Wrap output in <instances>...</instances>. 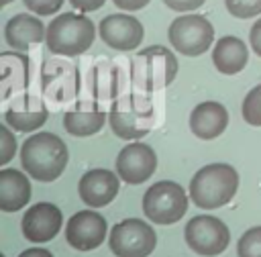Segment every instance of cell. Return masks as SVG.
Returning <instances> with one entry per match:
<instances>
[{
    "instance_id": "cell-1",
    "label": "cell",
    "mask_w": 261,
    "mask_h": 257,
    "mask_svg": "<svg viewBox=\"0 0 261 257\" xmlns=\"http://www.w3.org/2000/svg\"><path fill=\"white\" fill-rule=\"evenodd\" d=\"M69 161L65 143L53 133H37L20 147L22 169L37 182L57 179Z\"/></svg>"
},
{
    "instance_id": "cell-2",
    "label": "cell",
    "mask_w": 261,
    "mask_h": 257,
    "mask_svg": "<svg viewBox=\"0 0 261 257\" xmlns=\"http://www.w3.org/2000/svg\"><path fill=\"white\" fill-rule=\"evenodd\" d=\"M239 188V173L228 163H210L198 169L190 182V198L198 208L212 210L228 204Z\"/></svg>"
},
{
    "instance_id": "cell-3",
    "label": "cell",
    "mask_w": 261,
    "mask_h": 257,
    "mask_svg": "<svg viewBox=\"0 0 261 257\" xmlns=\"http://www.w3.org/2000/svg\"><path fill=\"white\" fill-rule=\"evenodd\" d=\"M96 39V27L94 22L77 12H63L55 16L45 35L47 49L55 55L75 57L86 53Z\"/></svg>"
},
{
    "instance_id": "cell-4",
    "label": "cell",
    "mask_w": 261,
    "mask_h": 257,
    "mask_svg": "<svg viewBox=\"0 0 261 257\" xmlns=\"http://www.w3.org/2000/svg\"><path fill=\"white\" fill-rule=\"evenodd\" d=\"M177 75V59L163 45L141 49L130 61L133 84L143 92H157L167 88Z\"/></svg>"
},
{
    "instance_id": "cell-5",
    "label": "cell",
    "mask_w": 261,
    "mask_h": 257,
    "mask_svg": "<svg viewBox=\"0 0 261 257\" xmlns=\"http://www.w3.org/2000/svg\"><path fill=\"white\" fill-rule=\"evenodd\" d=\"M108 122L114 137L124 141H135L151 133L155 122L153 102L143 94H126L110 106Z\"/></svg>"
},
{
    "instance_id": "cell-6",
    "label": "cell",
    "mask_w": 261,
    "mask_h": 257,
    "mask_svg": "<svg viewBox=\"0 0 261 257\" xmlns=\"http://www.w3.org/2000/svg\"><path fill=\"white\" fill-rule=\"evenodd\" d=\"M188 210V194L175 182L161 179L147 188L143 196V212L151 222L173 224Z\"/></svg>"
},
{
    "instance_id": "cell-7",
    "label": "cell",
    "mask_w": 261,
    "mask_h": 257,
    "mask_svg": "<svg viewBox=\"0 0 261 257\" xmlns=\"http://www.w3.org/2000/svg\"><path fill=\"white\" fill-rule=\"evenodd\" d=\"M167 37L179 55L198 57L210 49L214 41V27L202 14H184L169 24Z\"/></svg>"
},
{
    "instance_id": "cell-8",
    "label": "cell",
    "mask_w": 261,
    "mask_h": 257,
    "mask_svg": "<svg viewBox=\"0 0 261 257\" xmlns=\"http://www.w3.org/2000/svg\"><path fill=\"white\" fill-rule=\"evenodd\" d=\"M157 237L151 224L141 218H126L112 226L108 247L116 257H147L153 253Z\"/></svg>"
},
{
    "instance_id": "cell-9",
    "label": "cell",
    "mask_w": 261,
    "mask_h": 257,
    "mask_svg": "<svg viewBox=\"0 0 261 257\" xmlns=\"http://www.w3.org/2000/svg\"><path fill=\"white\" fill-rule=\"evenodd\" d=\"M184 237L188 247L202 257H216L230 243L228 226L220 218L210 214H200L190 218L184 228Z\"/></svg>"
},
{
    "instance_id": "cell-10",
    "label": "cell",
    "mask_w": 261,
    "mask_h": 257,
    "mask_svg": "<svg viewBox=\"0 0 261 257\" xmlns=\"http://www.w3.org/2000/svg\"><path fill=\"white\" fill-rule=\"evenodd\" d=\"M157 167V155L153 151V147H149L147 143H128L126 147L120 149L118 157H116V173L120 175L122 182L130 184V186H139L143 182H147Z\"/></svg>"
},
{
    "instance_id": "cell-11",
    "label": "cell",
    "mask_w": 261,
    "mask_h": 257,
    "mask_svg": "<svg viewBox=\"0 0 261 257\" xmlns=\"http://www.w3.org/2000/svg\"><path fill=\"white\" fill-rule=\"evenodd\" d=\"M106 218L94 210L75 212L65 224V239L75 251H94L106 239Z\"/></svg>"
},
{
    "instance_id": "cell-12",
    "label": "cell",
    "mask_w": 261,
    "mask_h": 257,
    "mask_svg": "<svg viewBox=\"0 0 261 257\" xmlns=\"http://www.w3.org/2000/svg\"><path fill=\"white\" fill-rule=\"evenodd\" d=\"M98 33H100V39L116 51L137 49L145 35L143 24L135 16L124 14V12L104 16L98 24Z\"/></svg>"
},
{
    "instance_id": "cell-13",
    "label": "cell",
    "mask_w": 261,
    "mask_h": 257,
    "mask_svg": "<svg viewBox=\"0 0 261 257\" xmlns=\"http://www.w3.org/2000/svg\"><path fill=\"white\" fill-rule=\"evenodd\" d=\"M63 224L61 210L51 202L33 204L22 216V235L31 243H47L57 237Z\"/></svg>"
},
{
    "instance_id": "cell-14",
    "label": "cell",
    "mask_w": 261,
    "mask_h": 257,
    "mask_svg": "<svg viewBox=\"0 0 261 257\" xmlns=\"http://www.w3.org/2000/svg\"><path fill=\"white\" fill-rule=\"evenodd\" d=\"M118 177H120L118 173L110 169H100V167L86 171L77 184V194L82 202H86L92 208H102L110 204L120 190Z\"/></svg>"
},
{
    "instance_id": "cell-15",
    "label": "cell",
    "mask_w": 261,
    "mask_h": 257,
    "mask_svg": "<svg viewBox=\"0 0 261 257\" xmlns=\"http://www.w3.org/2000/svg\"><path fill=\"white\" fill-rule=\"evenodd\" d=\"M49 116L47 106L29 94H22L18 98H14V102L4 110V122L18 133H31L37 131L39 126L45 124Z\"/></svg>"
},
{
    "instance_id": "cell-16",
    "label": "cell",
    "mask_w": 261,
    "mask_h": 257,
    "mask_svg": "<svg viewBox=\"0 0 261 257\" xmlns=\"http://www.w3.org/2000/svg\"><path fill=\"white\" fill-rule=\"evenodd\" d=\"M228 126V112L220 102H202L190 112V131L202 139L212 141Z\"/></svg>"
},
{
    "instance_id": "cell-17",
    "label": "cell",
    "mask_w": 261,
    "mask_h": 257,
    "mask_svg": "<svg viewBox=\"0 0 261 257\" xmlns=\"http://www.w3.org/2000/svg\"><path fill=\"white\" fill-rule=\"evenodd\" d=\"M45 24L33 14H16L4 27V39L16 51H27L31 45L45 41Z\"/></svg>"
},
{
    "instance_id": "cell-18",
    "label": "cell",
    "mask_w": 261,
    "mask_h": 257,
    "mask_svg": "<svg viewBox=\"0 0 261 257\" xmlns=\"http://www.w3.org/2000/svg\"><path fill=\"white\" fill-rule=\"evenodd\" d=\"M247 61H249V49L245 41L232 35H224L222 39L216 41L212 49V63L220 73L234 75L245 69Z\"/></svg>"
},
{
    "instance_id": "cell-19",
    "label": "cell",
    "mask_w": 261,
    "mask_h": 257,
    "mask_svg": "<svg viewBox=\"0 0 261 257\" xmlns=\"http://www.w3.org/2000/svg\"><path fill=\"white\" fill-rule=\"evenodd\" d=\"M31 200V182L18 169L0 171V210L16 212Z\"/></svg>"
},
{
    "instance_id": "cell-20",
    "label": "cell",
    "mask_w": 261,
    "mask_h": 257,
    "mask_svg": "<svg viewBox=\"0 0 261 257\" xmlns=\"http://www.w3.org/2000/svg\"><path fill=\"white\" fill-rule=\"evenodd\" d=\"M106 122V114L98 104L82 102L75 108L67 110L63 114V126L73 137H90L102 131Z\"/></svg>"
},
{
    "instance_id": "cell-21",
    "label": "cell",
    "mask_w": 261,
    "mask_h": 257,
    "mask_svg": "<svg viewBox=\"0 0 261 257\" xmlns=\"http://www.w3.org/2000/svg\"><path fill=\"white\" fill-rule=\"evenodd\" d=\"M90 90L94 98L108 100L114 98L118 92V69L108 61H100L90 75Z\"/></svg>"
},
{
    "instance_id": "cell-22",
    "label": "cell",
    "mask_w": 261,
    "mask_h": 257,
    "mask_svg": "<svg viewBox=\"0 0 261 257\" xmlns=\"http://www.w3.org/2000/svg\"><path fill=\"white\" fill-rule=\"evenodd\" d=\"M243 118L251 126H261V86L251 88V92L243 100Z\"/></svg>"
},
{
    "instance_id": "cell-23",
    "label": "cell",
    "mask_w": 261,
    "mask_h": 257,
    "mask_svg": "<svg viewBox=\"0 0 261 257\" xmlns=\"http://www.w3.org/2000/svg\"><path fill=\"white\" fill-rule=\"evenodd\" d=\"M237 253L239 257H261V226L245 230L237 243Z\"/></svg>"
},
{
    "instance_id": "cell-24",
    "label": "cell",
    "mask_w": 261,
    "mask_h": 257,
    "mask_svg": "<svg viewBox=\"0 0 261 257\" xmlns=\"http://www.w3.org/2000/svg\"><path fill=\"white\" fill-rule=\"evenodd\" d=\"M224 6L237 18H253L261 14V0H224Z\"/></svg>"
},
{
    "instance_id": "cell-25",
    "label": "cell",
    "mask_w": 261,
    "mask_h": 257,
    "mask_svg": "<svg viewBox=\"0 0 261 257\" xmlns=\"http://www.w3.org/2000/svg\"><path fill=\"white\" fill-rule=\"evenodd\" d=\"M16 153V139L8 124L0 126V165H6Z\"/></svg>"
},
{
    "instance_id": "cell-26",
    "label": "cell",
    "mask_w": 261,
    "mask_h": 257,
    "mask_svg": "<svg viewBox=\"0 0 261 257\" xmlns=\"http://www.w3.org/2000/svg\"><path fill=\"white\" fill-rule=\"evenodd\" d=\"M24 6L39 16H49L63 6V0H24Z\"/></svg>"
},
{
    "instance_id": "cell-27",
    "label": "cell",
    "mask_w": 261,
    "mask_h": 257,
    "mask_svg": "<svg viewBox=\"0 0 261 257\" xmlns=\"http://www.w3.org/2000/svg\"><path fill=\"white\" fill-rule=\"evenodd\" d=\"M167 8L175 10V12H190V10H196L200 8L206 0H161Z\"/></svg>"
},
{
    "instance_id": "cell-28",
    "label": "cell",
    "mask_w": 261,
    "mask_h": 257,
    "mask_svg": "<svg viewBox=\"0 0 261 257\" xmlns=\"http://www.w3.org/2000/svg\"><path fill=\"white\" fill-rule=\"evenodd\" d=\"M106 0H69V4L80 12H94L104 6Z\"/></svg>"
},
{
    "instance_id": "cell-29",
    "label": "cell",
    "mask_w": 261,
    "mask_h": 257,
    "mask_svg": "<svg viewBox=\"0 0 261 257\" xmlns=\"http://www.w3.org/2000/svg\"><path fill=\"white\" fill-rule=\"evenodd\" d=\"M249 39H251V47L253 51L261 57V18L251 27V33H249Z\"/></svg>"
},
{
    "instance_id": "cell-30",
    "label": "cell",
    "mask_w": 261,
    "mask_h": 257,
    "mask_svg": "<svg viewBox=\"0 0 261 257\" xmlns=\"http://www.w3.org/2000/svg\"><path fill=\"white\" fill-rule=\"evenodd\" d=\"M114 2V6H118V8H122V10H141V8H145L151 0H112Z\"/></svg>"
},
{
    "instance_id": "cell-31",
    "label": "cell",
    "mask_w": 261,
    "mask_h": 257,
    "mask_svg": "<svg viewBox=\"0 0 261 257\" xmlns=\"http://www.w3.org/2000/svg\"><path fill=\"white\" fill-rule=\"evenodd\" d=\"M18 257H53V255H51V251H47L43 247H33V249L22 251Z\"/></svg>"
},
{
    "instance_id": "cell-32",
    "label": "cell",
    "mask_w": 261,
    "mask_h": 257,
    "mask_svg": "<svg viewBox=\"0 0 261 257\" xmlns=\"http://www.w3.org/2000/svg\"><path fill=\"white\" fill-rule=\"evenodd\" d=\"M12 0H0V6H6V4H10Z\"/></svg>"
}]
</instances>
